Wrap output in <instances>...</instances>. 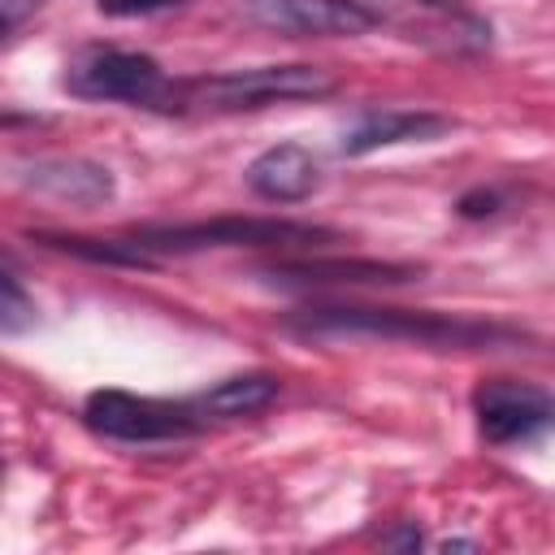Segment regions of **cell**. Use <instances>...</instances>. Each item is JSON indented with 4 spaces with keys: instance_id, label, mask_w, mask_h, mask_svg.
<instances>
[{
    "instance_id": "cell-16",
    "label": "cell",
    "mask_w": 555,
    "mask_h": 555,
    "mask_svg": "<svg viewBox=\"0 0 555 555\" xmlns=\"http://www.w3.org/2000/svg\"><path fill=\"white\" fill-rule=\"evenodd\" d=\"M39 4L43 0H0V26H4V35H17V26L26 17H35Z\"/></svg>"
},
{
    "instance_id": "cell-11",
    "label": "cell",
    "mask_w": 555,
    "mask_h": 555,
    "mask_svg": "<svg viewBox=\"0 0 555 555\" xmlns=\"http://www.w3.org/2000/svg\"><path fill=\"white\" fill-rule=\"evenodd\" d=\"M243 178L269 204H299L317 191L321 169H317V156L304 143H273L260 156H251Z\"/></svg>"
},
{
    "instance_id": "cell-5",
    "label": "cell",
    "mask_w": 555,
    "mask_h": 555,
    "mask_svg": "<svg viewBox=\"0 0 555 555\" xmlns=\"http://www.w3.org/2000/svg\"><path fill=\"white\" fill-rule=\"evenodd\" d=\"M82 421L113 442H178L191 438L199 425V408L191 399H152V395H130V390H91L82 403Z\"/></svg>"
},
{
    "instance_id": "cell-14",
    "label": "cell",
    "mask_w": 555,
    "mask_h": 555,
    "mask_svg": "<svg viewBox=\"0 0 555 555\" xmlns=\"http://www.w3.org/2000/svg\"><path fill=\"white\" fill-rule=\"evenodd\" d=\"M0 330L4 334H22L30 321H35V299L22 291V278L13 273V264H4L0 273Z\"/></svg>"
},
{
    "instance_id": "cell-18",
    "label": "cell",
    "mask_w": 555,
    "mask_h": 555,
    "mask_svg": "<svg viewBox=\"0 0 555 555\" xmlns=\"http://www.w3.org/2000/svg\"><path fill=\"white\" fill-rule=\"evenodd\" d=\"M382 546H399V551H416L421 546V529H399V533H382Z\"/></svg>"
},
{
    "instance_id": "cell-17",
    "label": "cell",
    "mask_w": 555,
    "mask_h": 555,
    "mask_svg": "<svg viewBox=\"0 0 555 555\" xmlns=\"http://www.w3.org/2000/svg\"><path fill=\"white\" fill-rule=\"evenodd\" d=\"M460 212H464V217H490V212H499V195L486 191V186H481V191H468V195L460 199Z\"/></svg>"
},
{
    "instance_id": "cell-2",
    "label": "cell",
    "mask_w": 555,
    "mask_h": 555,
    "mask_svg": "<svg viewBox=\"0 0 555 555\" xmlns=\"http://www.w3.org/2000/svg\"><path fill=\"white\" fill-rule=\"evenodd\" d=\"M147 256H182L212 247H264V251H308L334 243V230L291 217H208V221H160L130 234Z\"/></svg>"
},
{
    "instance_id": "cell-1",
    "label": "cell",
    "mask_w": 555,
    "mask_h": 555,
    "mask_svg": "<svg viewBox=\"0 0 555 555\" xmlns=\"http://www.w3.org/2000/svg\"><path fill=\"white\" fill-rule=\"evenodd\" d=\"M282 330L308 343H403L425 351H494L529 338L525 330L503 321L412 312V308H364V304H308L286 312Z\"/></svg>"
},
{
    "instance_id": "cell-8",
    "label": "cell",
    "mask_w": 555,
    "mask_h": 555,
    "mask_svg": "<svg viewBox=\"0 0 555 555\" xmlns=\"http://www.w3.org/2000/svg\"><path fill=\"white\" fill-rule=\"evenodd\" d=\"M278 286H399L421 278V264L403 260H373V256H304V260H273L256 269Z\"/></svg>"
},
{
    "instance_id": "cell-9",
    "label": "cell",
    "mask_w": 555,
    "mask_h": 555,
    "mask_svg": "<svg viewBox=\"0 0 555 555\" xmlns=\"http://www.w3.org/2000/svg\"><path fill=\"white\" fill-rule=\"evenodd\" d=\"M13 182L35 195H48L56 204H74V208L108 204L117 191L108 165L87 160V156H39V160L13 165Z\"/></svg>"
},
{
    "instance_id": "cell-3",
    "label": "cell",
    "mask_w": 555,
    "mask_h": 555,
    "mask_svg": "<svg viewBox=\"0 0 555 555\" xmlns=\"http://www.w3.org/2000/svg\"><path fill=\"white\" fill-rule=\"evenodd\" d=\"M338 82L321 65H247L225 69L208 78H186L173 91V108H208V113H243V108H269V104H295V100H321Z\"/></svg>"
},
{
    "instance_id": "cell-19",
    "label": "cell",
    "mask_w": 555,
    "mask_h": 555,
    "mask_svg": "<svg viewBox=\"0 0 555 555\" xmlns=\"http://www.w3.org/2000/svg\"><path fill=\"white\" fill-rule=\"evenodd\" d=\"M473 546H477L473 538H447V542H442V551H473Z\"/></svg>"
},
{
    "instance_id": "cell-10",
    "label": "cell",
    "mask_w": 555,
    "mask_h": 555,
    "mask_svg": "<svg viewBox=\"0 0 555 555\" xmlns=\"http://www.w3.org/2000/svg\"><path fill=\"white\" fill-rule=\"evenodd\" d=\"M451 130H455V117L434 108H369L343 130L338 156H369L395 143H434Z\"/></svg>"
},
{
    "instance_id": "cell-6",
    "label": "cell",
    "mask_w": 555,
    "mask_h": 555,
    "mask_svg": "<svg viewBox=\"0 0 555 555\" xmlns=\"http://www.w3.org/2000/svg\"><path fill=\"white\" fill-rule=\"evenodd\" d=\"M473 416L490 447H529L555 434V395L538 382L486 377L473 390Z\"/></svg>"
},
{
    "instance_id": "cell-12",
    "label": "cell",
    "mask_w": 555,
    "mask_h": 555,
    "mask_svg": "<svg viewBox=\"0 0 555 555\" xmlns=\"http://www.w3.org/2000/svg\"><path fill=\"white\" fill-rule=\"evenodd\" d=\"M278 377L273 373H230L221 382H212L208 390H199L191 403L199 408L204 421H243L264 412L278 399Z\"/></svg>"
},
{
    "instance_id": "cell-13",
    "label": "cell",
    "mask_w": 555,
    "mask_h": 555,
    "mask_svg": "<svg viewBox=\"0 0 555 555\" xmlns=\"http://www.w3.org/2000/svg\"><path fill=\"white\" fill-rule=\"evenodd\" d=\"M35 243H48L56 251L95 260V264H152L156 256H147L134 238H82V234H35Z\"/></svg>"
},
{
    "instance_id": "cell-15",
    "label": "cell",
    "mask_w": 555,
    "mask_h": 555,
    "mask_svg": "<svg viewBox=\"0 0 555 555\" xmlns=\"http://www.w3.org/2000/svg\"><path fill=\"white\" fill-rule=\"evenodd\" d=\"M178 4L182 0H100V13L104 17H152V13H165Z\"/></svg>"
},
{
    "instance_id": "cell-4",
    "label": "cell",
    "mask_w": 555,
    "mask_h": 555,
    "mask_svg": "<svg viewBox=\"0 0 555 555\" xmlns=\"http://www.w3.org/2000/svg\"><path fill=\"white\" fill-rule=\"evenodd\" d=\"M65 91L78 100H113L134 108H173L178 82L147 52L126 48H82L65 65Z\"/></svg>"
},
{
    "instance_id": "cell-7",
    "label": "cell",
    "mask_w": 555,
    "mask_h": 555,
    "mask_svg": "<svg viewBox=\"0 0 555 555\" xmlns=\"http://www.w3.org/2000/svg\"><path fill=\"white\" fill-rule=\"evenodd\" d=\"M251 22L291 39H360L382 17L364 0H238Z\"/></svg>"
}]
</instances>
